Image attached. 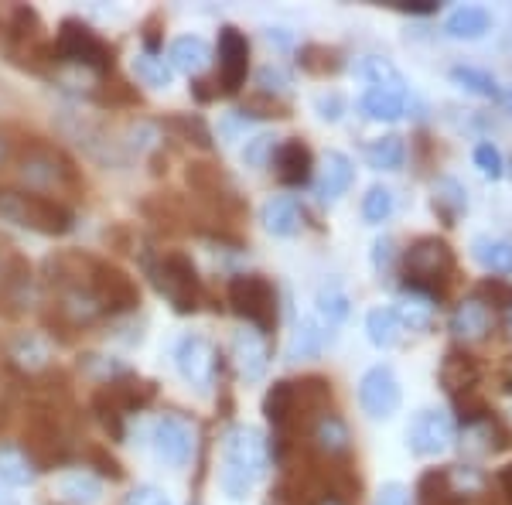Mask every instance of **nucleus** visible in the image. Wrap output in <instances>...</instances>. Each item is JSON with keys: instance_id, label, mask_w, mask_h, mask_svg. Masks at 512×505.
Segmentation results:
<instances>
[{"instance_id": "2f4dec72", "label": "nucleus", "mask_w": 512, "mask_h": 505, "mask_svg": "<svg viewBox=\"0 0 512 505\" xmlns=\"http://www.w3.org/2000/svg\"><path fill=\"white\" fill-rule=\"evenodd\" d=\"M355 76L366 79L369 89H403V76L393 69L390 59H383V55H366V59L355 65Z\"/></svg>"}, {"instance_id": "8fccbe9b", "label": "nucleus", "mask_w": 512, "mask_h": 505, "mask_svg": "<svg viewBox=\"0 0 512 505\" xmlns=\"http://www.w3.org/2000/svg\"><path fill=\"white\" fill-rule=\"evenodd\" d=\"M256 82H260V89H263V93H284V89H287V82H291V79H287L284 76V72H280L277 69V65H267V69H260V72H256Z\"/></svg>"}, {"instance_id": "bf43d9fd", "label": "nucleus", "mask_w": 512, "mask_h": 505, "mask_svg": "<svg viewBox=\"0 0 512 505\" xmlns=\"http://www.w3.org/2000/svg\"><path fill=\"white\" fill-rule=\"evenodd\" d=\"M499 482H502V488H506V495L512 499V465H509L506 471H502V478H499Z\"/></svg>"}, {"instance_id": "37998d69", "label": "nucleus", "mask_w": 512, "mask_h": 505, "mask_svg": "<svg viewBox=\"0 0 512 505\" xmlns=\"http://www.w3.org/2000/svg\"><path fill=\"white\" fill-rule=\"evenodd\" d=\"M93 96H96V103H103V106H137L140 103L137 89L130 86V82H123V79L103 82Z\"/></svg>"}, {"instance_id": "cd10ccee", "label": "nucleus", "mask_w": 512, "mask_h": 505, "mask_svg": "<svg viewBox=\"0 0 512 505\" xmlns=\"http://www.w3.org/2000/svg\"><path fill=\"white\" fill-rule=\"evenodd\" d=\"M472 256L489 273H506V277L512 273V243H506V239L475 236L472 239Z\"/></svg>"}, {"instance_id": "4d7b16f0", "label": "nucleus", "mask_w": 512, "mask_h": 505, "mask_svg": "<svg viewBox=\"0 0 512 505\" xmlns=\"http://www.w3.org/2000/svg\"><path fill=\"white\" fill-rule=\"evenodd\" d=\"M393 7L403 14H434L437 11V4H393Z\"/></svg>"}, {"instance_id": "49530a36", "label": "nucleus", "mask_w": 512, "mask_h": 505, "mask_svg": "<svg viewBox=\"0 0 512 505\" xmlns=\"http://www.w3.org/2000/svg\"><path fill=\"white\" fill-rule=\"evenodd\" d=\"M168 127L175 130V134L185 137V140H192V144H198V147H212V134H209V127L202 123V117H171Z\"/></svg>"}, {"instance_id": "f704fd0d", "label": "nucleus", "mask_w": 512, "mask_h": 505, "mask_svg": "<svg viewBox=\"0 0 512 505\" xmlns=\"http://www.w3.org/2000/svg\"><path fill=\"white\" fill-rule=\"evenodd\" d=\"M89 410H93L96 417H99V424L110 430L113 441H123V437H127V417H123V413L113 407V403L106 400L99 389H93V396H89Z\"/></svg>"}, {"instance_id": "13d9d810", "label": "nucleus", "mask_w": 512, "mask_h": 505, "mask_svg": "<svg viewBox=\"0 0 512 505\" xmlns=\"http://www.w3.org/2000/svg\"><path fill=\"white\" fill-rule=\"evenodd\" d=\"M308 505H349L342 499V495H335V492H325V495H318L315 502H308Z\"/></svg>"}, {"instance_id": "a18cd8bd", "label": "nucleus", "mask_w": 512, "mask_h": 505, "mask_svg": "<svg viewBox=\"0 0 512 505\" xmlns=\"http://www.w3.org/2000/svg\"><path fill=\"white\" fill-rule=\"evenodd\" d=\"M188 185L202 195H219V185H222V171L216 164H205V161H195L188 164Z\"/></svg>"}, {"instance_id": "39448f33", "label": "nucleus", "mask_w": 512, "mask_h": 505, "mask_svg": "<svg viewBox=\"0 0 512 505\" xmlns=\"http://www.w3.org/2000/svg\"><path fill=\"white\" fill-rule=\"evenodd\" d=\"M451 273H454V256L448 250V243H441L437 236L417 239V243L407 250V256H403V277H407V287L414 294L431 297V301L444 294Z\"/></svg>"}, {"instance_id": "c9c22d12", "label": "nucleus", "mask_w": 512, "mask_h": 505, "mask_svg": "<svg viewBox=\"0 0 512 505\" xmlns=\"http://www.w3.org/2000/svg\"><path fill=\"white\" fill-rule=\"evenodd\" d=\"M451 79L458 82L461 89H468V93L489 96V99H495V96H499V86H495V79L489 76V72H482V69H472V65H458V69L451 72Z\"/></svg>"}, {"instance_id": "e2e57ef3", "label": "nucleus", "mask_w": 512, "mask_h": 505, "mask_svg": "<svg viewBox=\"0 0 512 505\" xmlns=\"http://www.w3.org/2000/svg\"><path fill=\"white\" fill-rule=\"evenodd\" d=\"M4 260H7V253H4V250H0V270H4Z\"/></svg>"}, {"instance_id": "473e14b6", "label": "nucleus", "mask_w": 512, "mask_h": 505, "mask_svg": "<svg viewBox=\"0 0 512 505\" xmlns=\"http://www.w3.org/2000/svg\"><path fill=\"white\" fill-rule=\"evenodd\" d=\"M366 331H369V342L376 349H393L400 342V321H396L393 308H373L366 314Z\"/></svg>"}, {"instance_id": "7ed1b4c3", "label": "nucleus", "mask_w": 512, "mask_h": 505, "mask_svg": "<svg viewBox=\"0 0 512 505\" xmlns=\"http://www.w3.org/2000/svg\"><path fill=\"white\" fill-rule=\"evenodd\" d=\"M267 465V437L256 427H233L222 441V492L233 502H243L256 488V482L267 475Z\"/></svg>"}, {"instance_id": "4c0bfd02", "label": "nucleus", "mask_w": 512, "mask_h": 505, "mask_svg": "<svg viewBox=\"0 0 512 505\" xmlns=\"http://www.w3.org/2000/svg\"><path fill=\"white\" fill-rule=\"evenodd\" d=\"M82 458H86V465L89 468H96L103 478H110V482H123V468H120V461L113 458L110 451H106L103 444H82Z\"/></svg>"}, {"instance_id": "c85d7f7f", "label": "nucleus", "mask_w": 512, "mask_h": 505, "mask_svg": "<svg viewBox=\"0 0 512 505\" xmlns=\"http://www.w3.org/2000/svg\"><path fill=\"white\" fill-rule=\"evenodd\" d=\"M396 321H400V328H410V331H427L431 328V318H434V301L424 294H403L400 301H396Z\"/></svg>"}, {"instance_id": "ddd939ff", "label": "nucleus", "mask_w": 512, "mask_h": 505, "mask_svg": "<svg viewBox=\"0 0 512 505\" xmlns=\"http://www.w3.org/2000/svg\"><path fill=\"white\" fill-rule=\"evenodd\" d=\"M359 403L369 417L386 420L393 417L396 407H400V383H396L390 366H373L362 376L359 383Z\"/></svg>"}, {"instance_id": "c756f323", "label": "nucleus", "mask_w": 512, "mask_h": 505, "mask_svg": "<svg viewBox=\"0 0 512 505\" xmlns=\"http://www.w3.org/2000/svg\"><path fill=\"white\" fill-rule=\"evenodd\" d=\"M38 478V468L28 461V454L21 447H11V444H0V482L7 485H31Z\"/></svg>"}, {"instance_id": "6ab92c4d", "label": "nucleus", "mask_w": 512, "mask_h": 505, "mask_svg": "<svg viewBox=\"0 0 512 505\" xmlns=\"http://www.w3.org/2000/svg\"><path fill=\"white\" fill-rule=\"evenodd\" d=\"M233 359L239 372H243L246 379H263V372L270 366V349H267V338L260 335V331H236L233 335Z\"/></svg>"}, {"instance_id": "de8ad7c7", "label": "nucleus", "mask_w": 512, "mask_h": 505, "mask_svg": "<svg viewBox=\"0 0 512 505\" xmlns=\"http://www.w3.org/2000/svg\"><path fill=\"white\" fill-rule=\"evenodd\" d=\"M475 164L482 168L485 178H502V154L492 144H478L475 147Z\"/></svg>"}, {"instance_id": "4468645a", "label": "nucleus", "mask_w": 512, "mask_h": 505, "mask_svg": "<svg viewBox=\"0 0 512 505\" xmlns=\"http://www.w3.org/2000/svg\"><path fill=\"white\" fill-rule=\"evenodd\" d=\"M151 444H154V454L164 461V465H188V458H192V427L185 424L181 417L175 413H164L161 420H154L151 427Z\"/></svg>"}, {"instance_id": "864d4df0", "label": "nucleus", "mask_w": 512, "mask_h": 505, "mask_svg": "<svg viewBox=\"0 0 512 505\" xmlns=\"http://www.w3.org/2000/svg\"><path fill=\"white\" fill-rule=\"evenodd\" d=\"M376 505H410V499H407V488L396 485V482L383 485V492H379Z\"/></svg>"}, {"instance_id": "9d476101", "label": "nucleus", "mask_w": 512, "mask_h": 505, "mask_svg": "<svg viewBox=\"0 0 512 505\" xmlns=\"http://www.w3.org/2000/svg\"><path fill=\"white\" fill-rule=\"evenodd\" d=\"M35 270L21 253H7L4 270H0V314L4 318H21L35 304Z\"/></svg>"}, {"instance_id": "ea45409f", "label": "nucleus", "mask_w": 512, "mask_h": 505, "mask_svg": "<svg viewBox=\"0 0 512 505\" xmlns=\"http://www.w3.org/2000/svg\"><path fill=\"white\" fill-rule=\"evenodd\" d=\"M362 215H366V222H373V226H379V222H386L393 215V192L383 185H373L366 192V198H362Z\"/></svg>"}, {"instance_id": "72a5a7b5", "label": "nucleus", "mask_w": 512, "mask_h": 505, "mask_svg": "<svg viewBox=\"0 0 512 505\" xmlns=\"http://www.w3.org/2000/svg\"><path fill=\"white\" fill-rule=\"evenodd\" d=\"M134 72L137 79L144 82V86H154V89H164L171 86V76H175V69H171L168 62L161 59V55H151V52H140L134 59Z\"/></svg>"}, {"instance_id": "680f3d73", "label": "nucleus", "mask_w": 512, "mask_h": 505, "mask_svg": "<svg viewBox=\"0 0 512 505\" xmlns=\"http://www.w3.org/2000/svg\"><path fill=\"white\" fill-rule=\"evenodd\" d=\"M0 505H18L14 499H7V495H0Z\"/></svg>"}, {"instance_id": "3c124183", "label": "nucleus", "mask_w": 512, "mask_h": 505, "mask_svg": "<svg viewBox=\"0 0 512 505\" xmlns=\"http://www.w3.org/2000/svg\"><path fill=\"white\" fill-rule=\"evenodd\" d=\"M123 505H171V499H168V495H161L158 488L144 485V488H134Z\"/></svg>"}, {"instance_id": "a19ab883", "label": "nucleus", "mask_w": 512, "mask_h": 505, "mask_svg": "<svg viewBox=\"0 0 512 505\" xmlns=\"http://www.w3.org/2000/svg\"><path fill=\"white\" fill-rule=\"evenodd\" d=\"M345 314H349V297L338 291V287H328V291L318 294V318L325 321L328 328L342 325Z\"/></svg>"}, {"instance_id": "423d86ee", "label": "nucleus", "mask_w": 512, "mask_h": 505, "mask_svg": "<svg viewBox=\"0 0 512 505\" xmlns=\"http://www.w3.org/2000/svg\"><path fill=\"white\" fill-rule=\"evenodd\" d=\"M0 215L24 229H35L41 236H65L72 233V222H76L65 202L31 192H0Z\"/></svg>"}, {"instance_id": "f8f14e48", "label": "nucleus", "mask_w": 512, "mask_h": 505, "mask_svg": "<svg viewBox=\"0 0 512 505\" xmlns=\"http://www.w3.org/2000/svg\"><path fill=\"white\" fill-rule=\"evenodd\" d=\"M175 362H178V372L192 383L198 393L212 386L216 379V349L209 345V338L202 335H185L175 349Z\"/></svg>"}, {"instance_id": "5fc2aeb1", "label": "nucleus", "mask_w": 512, "mask_h": 505, "mask_svg": "<svg viewBox=\"0 0 512 505\" xmlns=\"http://www.w3.org/2000/svg\"><path fill=\"white\" fill-rule=\"evenodd\" d=\"M318 113L325 120H338L342 117V96H318Z\"/></svg>"}, {"instance_id": "f3484780", "label": "nucleus", "mask_w": 512, "mask_h": 505, "mask_svg": "<svg viewBox=\"0 0 512 505\" xmlns=\"http://www.w3.org/2000/svg\"><path fill=\"white\" fill-rule=\"evenodd\" d=\"M274 168H277L280 185L301 188L311 181V168H315V161H311V151L301 144V140H284V144L274 151Z\"/></svg>"}, {"instance_id": "c03bdc74", "label": "nucleus", "mask_w": 512, "mask_h": 505, "mask_svg": "<svg viewBox=\"0 0 512 505\" xmlns=\"http://www.w3.org/2000/svg\"><path fill=\"white\" fill-rule=\"evenodd\" d=\"M11 359L18 362L21 369H41V366H45V359H48V352H45V345H41L35 335H21L18 342H14V349H11Z\"/></svg>"}, {"instance_id": "aec40b11", "label": "nucleus", "mask_w": 512, "mask_h": 505, "mask_svg": "<svg viewBox=\"0 0 512 505\" xmlns=\"http://www.w3.org/2000/svg\"><path fill=\"white\" fill-rule=\"evenodd\" d=\"M263 413H267V420L274 424V430L287 434V427H291V420L297 413V383L280 379V383L270 386L267 396H263Z\"/></svg>"}, {"instance_id": "9b49d317", "label": "nucleus", "mask_w": 512, "mask_h": 505, "mask_svg": "<svg viewBox=\"0 0 512 505\" xmlns=\"http://www.w3.org/2000/svg\"><path fill=\"white\" fill-rule=\"evenodd\" d=\"M454 441V427L451 417L441 410H420L414 417V424L407 430V444L410 451L420 454V458H434V454H444Z\"/></svg>"}, {"instance_id": "f03ea898", "label": "nucleus", "mask_w": 512, "mask_h": 505, "mask_svg": "<svg viewBox=\"0 0 512 505\" xmlns=\"http://www.w3.org/2000/svg\"><path fill=\"white\" fill-rule=\"evenodd\" d=\"M14 178H18V185L24 192L55 198V202H65V198L79 202L82 188H86L76 164H72L59 147L48 144V140H41V137H28L18 147V157H14Z\"/></svg>"}, {"instance_id": "e433bc0d", "label": "nucleus", "mask_w": 512, "mask_h": 505, "mask_svg": "<svg viewBox=\"0 0 512 505\" xmlns=\"http://www.w3.org/2000/svg\"><path fill=\"white\" fill-rule=\"evenodd\" d=\"M62 495L69 499L72 505H96L99 502V482L93 475H69L62 478Z\"/></svg>"}, {"instance_id": "1a4fd4ad", "label": "nucleus", "mask_w": 512, "mask_h": 505, "mask_svg": "<svg viewBox=\"0 0 512 505\" xmlns=\"http://www.w3.org/2000/svg\"><path fill=\"white\" fill-rule=\"evenodd\" d=\"M89 291H93L103 314H123V311H134L140 304L137 280L127 270H120L117 263H106V260H96L93 273H89Z\"/></svg>"}, {"instance_id": "6e6d98bb", "label": "nucleus", "mask_w": 512, "mask_h": 505, "mask_svg": "<svg viewBox=\"0 0 512 505\" xmlns=\"http://www.w3.org/2000/svg\"><path fill=\"white\" fill-rule=\"evenodd\" d=\"M14 157H18V144H14V140L7 137L4 130H0V171H4V168H11V164H14Z\"/></svg>"}, {"instance_id": "7c9ffc66", "label": "nucleus", "mask_w": 512, "mask_h": 505, "mask_svg": "<svg viewBox=\"0 0 512 505\" xmlns=\"http://www.w3.org/2000/svg\"><path fill=\"white\" fill-rule=\"evenodd\" d=\"M403 157H407V147H403V140L396 134L376 137L366 144V161L376 171H396L403 164Z\"/></svg>"}, {"instance_id": "a878e982", "label": "nucleus", "mask_w": 512, "mask_h": 505, "mask_svg": "<svg viewBox=\"0 0 512 505\" xmlns=\"http://www.w3.org/2000/svg\"><path fill=\"white\" fill-rule=\"evenodd\" d=\"M263 226L274 236H294L297 226H301V209H297L294 198L291 195L270 198V202L263 205Z\"/></svg>"}, {"instance_id": "dca6fc26", "label": "nucleus", "mask_w": 512, "mask_h": 505, "mask_svg": "<svg viewBox=\"0 0 512 505\" xmlns=\"http://www.w3.org/2000/svg\"><path fill=\"white\" fill-rule=\"evenodd\" d=\"M308 437H311V444H315L328 461H332V458H345V454H349V447H352L349 424H345V420L338 417L335 410L315 413V417H311V424H308Z\"/></svg>"}, {"instance_id": "393cba45", "label": "nucleus", "mask_w": 512, "mask_h": 505, "mask_svg": "<svg viewBox=\"0 0 512 505\" xmlns=\"http://www.w3.org/2000/svg\"><path fill=\"white\" fill-rule=\"evenodd\" d=\"M168 59H171V69L188 72V76H192V72H202L205 65L212 62V48H209V41H205V38L185 35V38H175Z\"/></svg>"}, {"instance_id": "58836bf2", "label": "nucleus", "mask_w": 512, "mask_h": 505, "mask_svg": "<svg viewBox=\"0 0 512 505\" xmlns=\"http://www.w3.org/2000/svg\"><path fill=\"white\" fill-rule=\"evenodd\" d=\"M434 209H441L444 219L454 222V215L465 209V188H461L458 181H451V178L437 181V188H434Z\"/></svg>"}, {"instance_id": "412c9836", "label": "nucleus", "mask_w": 512, "mask_h": 505, "mask_svg": "<svg viewBox=\"0 0 512 505\" xmlns=\"http://www.w3.org/2000/svg\"><path fill=\"white\" fill-rule=\"evenodd\" d=\"M441 383L454 400H461V393L465 396L472 393L475 383H478V366H475L472 355L448 352V359H444V366H441Z\"/></svg>"}, {"instance_id": "0eeeda50", "label": "nucleus", "mask_w": 512, "mask_h": 505, "mask_svg": "<svg viewBox=\"0 0 512 505\" xmlns=\"http://www.w3.org/2000/svg\"><path fill=\"white\" fill-rule=\"evenodd\" d=\"M52 62H76L86 65L96 76H106V72H113L117 52L89 24H82L79 18H65L59 24V35L52 41Z\"/></svg>"}, {"instance_id": "4be33fe9", "label": "nucleus", "mask_w": 512, "mask_h": 505, "mask_svg": "<svg viewBox=\"0 0 512 505\" xmlns=\"http://www.w3.org/2000/svg\"><path fill=\"white\" fill-rule=\"evenodd\" d=\"M352 178H355V168H352V161L345 154H325V164H321V181H318V192L325 202H335V198H342L345 192H349V185H352Z\"/></svg>"}, {"instance_id": "0e129e2a", "label": "nucleus", "mask_w": 512, "mask_h": 505, "mask_svg": "<svg viewBox=\"0 0 512 505\" xmlns=\"http://www.w3.org/2000/svg\"><path fill=\"white\" fill-rule=\"evenodd\" d=\"M420 505H434V502H420Z\"/></svg>"}, {"instance_id": "5701e85b", "label": "nucleus", "mask_w": 512, "mask_h": 505, "mask_svg": "<svg viewBox=\"0 0 512 505\" xmlns=\"http://www.w3.org/2000/svg\"><path fill=\"white\" fill-rule=\"evenodd\" d=\"M359 110L369 120H400L407 110V89H366Z\"/></svg>"}, {"instance_id": "052dcab7", "label": "nucleus", "mask_w": 512, "mask_h": 505, "mask_svg": "<svg viewBox=\"0 0 512 505\" xmlns=\"http://www.w3.org/2000/svg\"><path fill=\"white\" fill-rule=\"evenodd\" d=\"M506 328H509V335H512V304H509V311H506Z\"/></svg>"}, {"instance_id": "b1692460", "label": "nucleus", "mask_w": 512, "mask_h": 505, "mask_svg": "<svg viewBox=\"0 0 512 505\" xmlns=\"http://www.w3.org/2000/svg\"><path fill=\"white\" fill-rule=\"evenodd\" d=\"M328 342H332V328L315 314V318H304L301 325H297L291 345H287V355H291V359H308V355H318Z\"/></svg>"}, {"instance_id": "bb28decb", "label": "nucleus", "mask_w": 512, "mask_h": 505, "mask_svg": "<svg viewBox=\"0 0 512 505\" xmlns=\"http://www.w3.org/2000/svg\"><path fill=\"white\" fill-rule=\"evenodd\" d=\"M489 11L485 7H475V4H465V7H458V11H451L448 14V35L451 38H465V41H475V38H482L485 31H489Z\"/></svg>"}, {"instance_id": "603ef678", "label": "nucleus", "mask_w": 512, "mask_h": 505, "mask_svg": "<svg viewBox=\"0 0 512 505\" xmlns=\"http://www.w3.org/2000/svg\"><path fill=\"white\" fill-rule=\"evenodd\" d=\"M390 263H393V239L383 236V239H376V243H373V267L383 273Z\"/></svg>"}, {"instance_id": "09e8293b", "label": "nucleus", "mask_w": 512, "mask_h": 505, "mask_svg": "<svg viewBox=\"0 0 512 505\" xmlns=\"http://www.w3.org/2000/svg\"><path fill=\"white\" fill-rule=\"evenodd\" d=\"M274 137H253L250 140V147L243 151V157H246V164H253V168H263L267 164V157L274 161Z\"/></svg>"}, {"instance_id": "a211bd4d", "label": "nucleus", "mask_w": 512, "mask_h": 505, "mask_svg": "<svg viewBox=\"0 0 512 505\" xmlns=\"http://www.w3.org/2000/svg\"><path fill=\"white\" fill-rule=\"evenodd\" d=\"M489 331H492V311L485 301L468 297V301H461L458 308H454L451 335L458 338V342H482V338H489Z\"/></svg>"}, {"instance_id": "2eb2a0df", "label": "nucleus", "mask_w": 512, "mask_h": 505, "mask_svg": "<svg viewBox=\"0 0 512 505\" xmlns=\"http://www.w3.org/2000/svg\"><path fill=\"white\" fill-rule=\"evenodd\" d=\"M246 69H250V41L243 31L222 28L219 35V86L226 96L239 93V86L246 82Z\"/></svg>"}, {"instance_id": "f257e3e1", "label": "nucleus", "mask_w": 512, "mask_h": 505, "mask_svg": "<svg viewBox=\"0 0 512 505\" xmlns=\"http://www.w3.org/2000/svg\"><path fill=\"white\" fill-rule=\"evenodd\" d=\"M69 413L72 400H35L24 410L21 451L38 471L62 468L76 458V424Z\"/></svg>"}, {"instance_id": "79ce46f5", "label": "nucleus", "mask_w": 512, "mask_h": 505, "mask_svg": "<svg viewBox=\"0 0 512 505\" xmlns=\"http://www.w3.org/2000/svg\"><path fill=\"white\" fill-rule=\"evenodd\" d=\"M301 65L315 76H325V72H338L342 62H338V52L335 48H325V45H304L301 48Z\"/></svg>"}, {"instance_id": "20e7f679", "label": "nucleus", "mask_w": 512, "mask_h": 505, "mask_svg": "<svg viewBox=\"0 0 512 505\" xmlns=\"http://www.w3.org/2000/svg\"><path fill=\"white\" fill-rule=\"evenodd\" d=\"M144 270L178 314L198 311V304H202V277H198L192 256H185L181 250H168L161 256L144 253Z\"/></svg>"}, {"instance_id": "6e6552de", "label": "nucleus", "mask_w": 512, "mask_h": 505, "mask_svg": "<svg viewBox=\"0 0 512 505\" xmlns=\"http://www.w3.org/2000/svg\"><path fill=\"white\" fill-rule=\"evenodd\" d=\"M229 304L239 318H246L260 335H270L277 328V291L260 273H239L226 287Z\"/></svg>"}]
</instances>
